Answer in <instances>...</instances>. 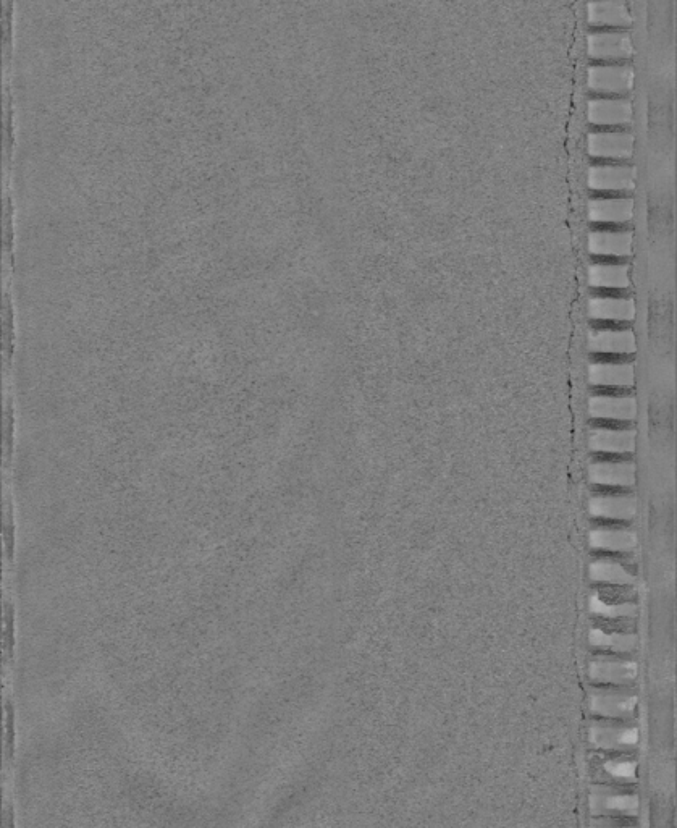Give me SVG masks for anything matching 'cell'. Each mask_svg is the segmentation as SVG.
<instances>
[{"mask_svg": "<svg viewBox=\"0 0 677 828\" xmlns=\"http://www.w3.org/2000/svg\"><path fill=\"white\" fill-rule=\"evenodd\" d=\"M634 78L629 62H598L587 70V86L600 96H624L634 86Z\"/></svg>", "mask_w": 677, "mask_h": 828, "instance_id": "3957f363", "label": "cell"}, {"mask_svg": "<svg viewBox=\"0 0 677 828\" xmlns=\"http://www.w3.org/2000/svg\"><path fill=\"white\" fill-rule=\"evenodd\" d=\"M589 382L595 390H632L634 364L623 358H598L589 364Z\"/></svg>", "mask_w": 677, "mask_h": 828, "instance_id": "ba28073f", "label": "cell"}, {"mask_svg": "<svg viewBox=\"0 0 677 828\" xmlns=\"http://www.w3.org/2000/svg\"><path fill=\"white\" fill-rule=\"evenodd\" d=\"M593 423L632 426L637 418V400L631 390H595L589 400Z\"/></svg>", "mask_w": 677, "mask_h": 828, "instance_id": "6da1fadb", "label": "cell"}, {"mask_svg": "<svg viewBox=\"0 0 677 828\" xmlns=\"http://www.w3.org/2000/svg\"><path fill=\"white\" fill-rule=\"evenodd\" d=\"M637 434L624 424H597L590 429L589 447L597 457H632Z\"/></svg>", "mask_w": 677, "mask_h": 828, "instance_id": "277c9868", "label": "cell"}, {"mask_svg": "<svg viewBox=\"0 0 677 828\" xmlns=\"http://www.w3.org/2000/svg\"><path fill=\"white\" fill-rule=\"evenodd\" d=\"M589 542L597 554L627 555L635 549L637 536L626 524L597 521L590 531Z\"/></svg>", "mask_w": 677, "mask_h": 828, "instance_id": "8fae6325", "label": "cell"}, {"mask_svg": "<svg viewBox=\"0 0 677 828\" xmlns=\"http://www.w3.org/2000/svg\"><path fill=\"white\" fill-rule=\"evenodd\" d=\"M587 117L595 127H626L632 122V102L624 96H598L587 104Z\"/></svg>", "mask_w": 677, "mask_h": 828, "instance_id": "7c38bea8", "label": "cell"}, {"mask_svg": "<svg viewBox=\"0 0 677 828\" xmlns=\"http://www.w3.org/2000/svg\"><path fill=\"white\" fill-rule=\"evenodd\" d=\"M587 347L600 358H626L634 355L637 340L629 327H595L589 332Z\"/></svg>", "mask_w": 677, "mask_h": 828, "instance_id": "8992f818", "label": "cell"}, {"mask_svg": "<svg viewBox=\"0 0 677 828\" xmlns=\"http://www.w3.org/2000/svg\"><path fill=\"white\" fill-rule=\"evenodd\" d=\"M587 151L593 159L603 161H629L634 154V135L627 130L590 131L587 135Z\"/></svg>", "mask_w": 677, "mask_h": 828, "instance_id": "52a82bcc", "label": "cell"}, {"mask_svg": "<svg viewBox=\"0 0 677 828\" xmlns=\"http://www.w3.org/2000/svg\"><path fill=\"white\" fill-rule=\"evenodd\" d=\"M587 18L600 30H624L632 25L631 7L626 2H592L587 5Z\"/></svg>", "mask_w": 677, "mask_h": 828, "instance_id": "ac0fdd59", "label": "cell"}, {"mask_svg": "<svg viewBox=\"0 0 677 828\" xmlns=\"http://www.w3.org/2000/svg\"><path fill=\"white\" fill-rule=\"evenodd\" d=\"M590 610L593 617L603 621H632L637 615L635 602H610L600 597H590Z\"/></svg>", "mask_w": 677, "mask_h": 828, "instance_id": "44dd1931", "label": "cell"}, {"mask_svg": "<svg viewBox=\"0 0 677 828\" xmlns=\"http://www.w3.org/2000/svg\"><path fill=\"white\" fill-rule=\"evenodd\" d=\"M634 248L631 230L598 229L589 235V251L597 258H629Z\"/></svg>", "mask_w": 677, "mask_h": 828, "instance_id": "e0dca14e", "label": "cell"}, {"mask_svg": "<svg viewBox=\"0 0 677 828\" xmlns=\"http://www.w3.org/2000/svg\"><path fill=\"white\" fill-rule=\"evenodd\" d=\"M587 216L592 224H629L634 217V199L631 196H595L590 198Z\"/></svg>", "mask_w": 677, "mask_h": 828, "instance_id": "9a60e30c", "label": "cell"}, {"mask_svg": "<svg viewBox=\"0 0 677 828\" xmlns=\"http://www.w3.org/2000/svg\"><path fill=\"white\" fill-rule=\"evenodd\" d=\"M637 172L629 164L611 162V164L590 165L587 172V185L598 193H629L635 188Z\"/></svg>", "mask_w": 677, "mask_h": 828, "instance_id": "30bf717a", "label": "cell"}, {"mask_svg": "<svg viewBox=\"0 0 677 828\" xmlns=\"http://www.w3.org/2000/svg\"><path fill=\"white\" fill-rule=\"evenodd\" d=\"M587 52L600 62H626L634 54L632 36L626 30H597L587 36Z\"/></svg>", "mask_w": 677, "mask_h": 828, "instance_id": "9c48e42d", "label": "cell"}, {"mask_svg": "<svg viewBox=\"0 0 677 828\" xmlns=\"http://www.w3.org/2000/svg\"><path fill=\"white\" fill-rule=\"evenodd\" d=\"M631 266L624 262H593L589 266V285L602 290H629Z\"/></svg>", "mask_w": 677, "mask_h": 828, "instance_id": "d6986e66", "label": "cell"}, {"mask_svg": "<svg viewBox=\"0 0 677 828\" xmlns=\"http://www.w3.org/2000/svg\"><path fill=\"white\" fill-rule=\"evenodd\" d=\"M589 512L600 523L627 524L637 515V499L631 491L598 489L590 497Z\"/></svg>", "mask_w": 677, "mask_h": 828, "instance_id": "5b68a950", "label": "cell"}, {"mask_svg": "<svg viewBox=\"0 0 677 828\" xmlns=\"http://www.w3.org/2000/svg\"><path fill=\"white\" fill-rule=\"evenodd\" d=\"M589 479L597 489L632 491L637 479L632 457H597L589 465Z\"/></svg>", "mask_w": 677, "mask_h": 828, "instance_id": "7a4b0ae2", "label": "cell"}, {"mask_svg": "<svg viewBox=\"0 0 677 828\" xmlns=\"http://www.w3.org/2000/svg\"><path fill=\"white\" fill-rule=\"evenodd\" d=\"M621 555L598 554L590 562L589 576L595 586H611V588H627L635 581L634 568Z\"/></svg>", "mask_w": 677, "mask_h": 828, "instance_id": "5bb4252c", "label": "cell"}, {"mask_svg": "<svg viewBox=\"0 0 677 828\" xmlns=\"http://www.w3.org/2000/svg\"><path fill=\"white\" fill-rule=\"evenodd\" d=\"M590 675L608 685H626L635 676V665L619 655L602 654L590 664Z\"/></svg>", "mask_w": 677, "mask_h": 828, "instance_id": "ffe728a7", "label": "cell"}, {"mask_svg": "<svg viewBox=\"0 0 677 828\" xmlns=\"http://www.w3.org/2000/svg\"><path fill=\"white\" fill-rule=\"evenodd\" d=\"M593 626L590 631V644L602 654L624 655L635 649V638L626 626L631 621H603Z\"/></svg>", "mask_w": 677, "mask_h": 828, "instance_id": "4fadbf2b", "label": "cell"}, {"mask_svg": "<svg viewBox=\"0 0 677 828\" xmlns=\"http://www.w3.org/2000/svg\"><path fill=\"white\" fill-rule=\"evenodd\" d=\"M590 319L608 324H624L634 321L635 301L631 296H592L587 305Z\"/></svg>", "mask_w": 677, "mask_h": 828, "instance_id": "2e32d148", "label": "cell"}]
</instances>
